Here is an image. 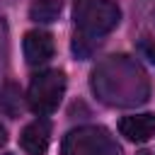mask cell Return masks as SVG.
<instances>
[{
	"instance_id": "obj_1",
	"label": "cell",
	"mask_w": 155,
	"mask_h": 155,
	"mask_svg": "<svg viewBox=\"0 0 155 155\" xmlns=\"http://www.w3.org/2000/svg\"><path fill=\"white\" fill-rule=\"evenodd\" d=\"M73 19L78 29L75 46H82L114 31L121 22V10L114 0H78L73 7Z\"/></svg>"
},
{
	"instance_id": "obj_2",
	"label": "cell",
	"mask_w": 155,
	"mask_h": 155,
	"mask_svg": "<svg viewBox=\"0 0 155 155\" xmlns=\"http://www.w3.org/2000/svg\"><path fill=\"white\" fill-rule=\"evenodd\" d=\"M61 155H121V145L104 126H80L65 133Z\"/></svg>"
},
{
	"instance_id": "obj_3",
	"label": "cell",
	"mask_w": 155,
	"mask_h": 155,
	"mask_svg": "<svg viewBox=\"0 0 155 155\" xmlns=\"http://www.w3.org/2000/svg\"><path fill=\"white\" fill-rule=\"evenodd\" d=\"M63 94H65V73L58 68L41 70L29 82L27 104L36 116H48L58 109Z\"/></svg>"
},
{
	"instance_id": "obj_4",
	"label": "cell",
	"mask_w": 155,
	"mask_h": 155,
	"mask_svg": "<svg viewBox=\"0 0 155 155\" xmlns=\"http://www.w3.org/2000/svg\"><path fill=\"white\" fill-rule=\"evenodd\" d=\"M22 51L29 65H44L53 58V36L41 29H31L22 39Z\"/></svg>"
},
{
	"instance_id": "obj_5",
	"label": "cell",
	"mask_w": 155,
	"mask_h": 155,
	"mask_svg": "<svg viewBox=\"0 0 155 155\" xmlns=\"http://www.w3.org/2000/svg\"><path fill=\"white\" fill-rule=\"evenodd\" d=\"M51 143V124L46 119H34L19 133V145L27 155H44Z\"/></svg>"
},
{
	"instance_id": "obj_6",
	"label": "cell",
	"mask_w": 155,
	"mask_h": 155,
	"mask_svg": "<svg viewBox=\"0 0 155 155\" xmlns=\"http://www.w3.org/2000/svg\"><path fill=\"white\" fill-rule=\"evenodd\" d=\"M121 136H126L133 143H145L155 136V114H133L124 116L119 121Z\"/></svg>"
},
{
	"instance_id": "obj_7",
	"label": "cell",
	"mask_w": 155,
	"mask_h": 155,
	"mask_svg": "<svg viewBox=\"0 0 155 155\" xmlns=\"http://www.w3.org/2000/svg\"><path fill=\"white\" fill-rule=\"evenodd\" d=\"M61 12V0H34L29 7V17L34 22H53Z\"/></svg>"
},
{
	"instance_id": "obj_8",
	"label": "cell",
	"mask_w": 155,
	"mask_h": 155,
	"mask_svg": "<svg viewBox=\"0 0 155 155\" xmlns=\"http://www.w3.org/2000/svg\"><path fill=\"white\" fill-rule=\"evenodd\" d=\"M140 48H143V56H145L150 63H155V44H143Z\"/></svg>"
},
{
	"instance_id": "obj_9",
	"label": "cell",
	"mask_w": 155,
	"mask_h": 155,
	"mask_svg": "<svg viewBox=\"0 0 155 155\" xmlns=\"http://www.w3.org/2000/svg\"><path fill=\"white\" fill-rule=\"evenodd\" d=\"M7 143V131H5V126H0V148Z\"/></svg>"
},
{
	"instance_id": "obj_10",
	"label": "cell",
	"mask_w": 155,
	"mask_h": 155,
	"mask_svg": "<svg viewBox=\"0 0 155 155\" xmlns=\"http://www.w3.org/2000/svg\"><path fill=\"white\" fill-rule=\"evenodd\" d=\"M5 155H12V153H5Z\"/></svg>"
}]
</instances>
